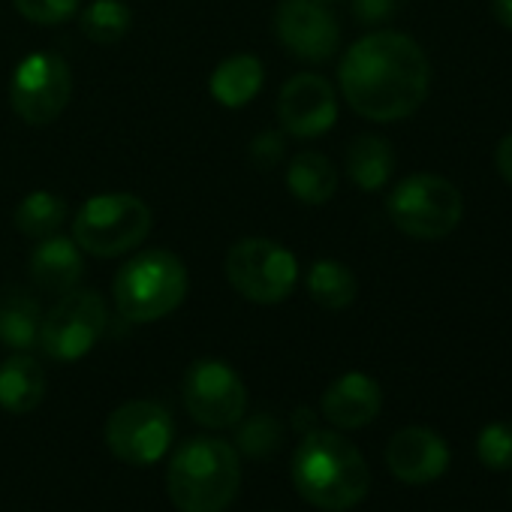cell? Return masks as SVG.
<instances>
[{"label":"cell","mask_w":512,"mask_h":512,"mask_svg":"<svg viewBox=\"0 0 512 512\" xmlns=\"http://www.w3.org/2000/svg\"><path fill=\"white\" fill-rule=\"evenodd\" d=\"M320 4H338V0H320Z\"/></svg>","instance_id":"cell-32"},{"label":"cell","mask_w":512,"mask_h":512,"mask_svg":"<svg viewBox=\"0 0 512 512\" xmlns=\"http://www.w3.org/2000/svg\"><path fill=\"white\" fill-rule=\"evenodd\" d=\"M293 485L311 506L347 512L368 497L371 470L344 434L311 428L293 455Z\"/></svg>","instance_id":"cell-2"},{"label":"cell","mask_w":512,"mask_h":512,"mask_svg":"<svg viewBox=\"0 0 512 512\" xmlns=\"http://www.w3.org/2000/svg\"><path fill=\"white\" fill-rule=\"evenodd\" d=\"M46 398V371L43 365L25 353H13L0 362V407L7 413H31Z\"/></svg>","instance_id":"cell-18"},{"label":"cell","mask_w":512,"mask_h":512,"mask_svg":"<svg viewBox=\"0 0 512 512\" xmlns=\"http://www.w3.org/2000/svg\"><path fill=\"white\" fill-rule=\"evenodd\" d=\"M226 278L238 296L253 305H278L290 299L299 281L296 256L272 238H241L226 253Z\"/></svg>","instance_id":"cell-7"},{"label":"cell","mask_w":512,"mask_h":512,"mask_svg":"<svg viewBox=\"0 0 512 512\" xmlns=\"http://www.w3.org/2000/svg\"><path fill=\"white\" fill-rule=\"evenodd\" d=\"M476 455L488 470H512V422H488L476 437Z\"/></svg>","instance_id":"cell-26"},{"label":"cell","mask_w":512,"mask_h":512,"mask_svg":"<svg viewBox=\"0 0 512 512\" xmlns=\"http://www.w3.org/2000/svg\"><path fill=\"white\" fill-rule=\"evenodd\" d=\"M491 10H494V19L506 31H512V0H491Z\"/></svg>","instance_id":"cell-31"},{"label":"cell","mask_w":512,"mask_h":512,"mask_svg":"<svg viewBox=\"0 0 512 512\" xmlns=\"http://www.w3.org/2000/svg\"><path fill=\"white\" fill-rule=\"evenodd\" d=\"M287 187L305 205H326L338 190V169L320 151H299L287 169Z\"/></svg>","instance_id":"cell-21"},{"label":"cell","mask_w":512,"mask_h":512,"mask_svg":"<svg viewBox=\"0 0 512 512\" xmlns=\"http://www.w3.org/2000/svg\"><path fill=\"white\" fill-rule=\"evenodd\" d=\"M106 302L94 290H70L43 314L40 350L55 362H76L88 356L106 332Z\"/></svg>","instance_id":"cell-8"},{"label":"cell","mask_w":512,"mask_h":512,"mask_svg":"<svg viewBox=\"0 0 512 512\" xmlns=\"http://www.w3.org/2000/svg\"><path fill=\"white\" fill-rule=\"evenodd\" d=\"M284 136L275 133V130H266L260 133L253 142H250V160L260 166V169H272L281 157H284Z\"/></svg>","instance_id":"cell-28"},{"label":"cell","mask_w":512,"mask_h":512,"mask_svg":"<svg viewBox=\"0 0 512 512\" xmlns=\"http://www.w3.org/2000/svg\"><path fill=\"white\" fill-rule=\"evenodd\" d=\"M73 97V70L55 52H37L25 58L10 82V103L13 112L31 124L46 127L64 115Z\"/></svg>","instance_id":"cell-9"},{"label":"cell","mask_w":512,"mask_h":512,"mask_svg":"<svg viewBox=\"0 0 512 512\" xmlns=\"http://www.w3.org/2000/svg\"><path fill=\"white\" fill-rule=\"evenodd\" d=\"M266 82V67L256 55L238 52L226 61H220L208 79L211 97L226 106V109H244L256 94L263 91Z\"/></svg>","instance_id":"cell-17"},{"label":"cell","mask_w":512,"mask_h":512,"mask_svg":"<svg viewBox=\"0 0 512 512\" xmlns=\"http://www.w3.org/2000/svg\"><path fill=\"white\" fill-rule=\"evenodd\" d=\"M398 0H353V16L362 25H383L395 16Z\"/></svg>","instance_id":"cell-29"},{"label":"cell","mask_w":512,"mask_h":512,"mask_svg":"<svg viewBox=\"0 0 512 512\" xmlns=\"http://www.w3.org/2000/svg\"><path fill=\"white\" fill-rule=\"evenodd\" d=\"M341 94L368 121L410 118L428 97L431 64L416 40L398 31H374L356 40L338 70Z\"/></svg>","instance_id":"cell-1"},{"label":"cell","mask_w":512,"mask_h":512,"mask_svg":"<svg viewBox=\"0 0 512 512\" xmlns=\"http://www.w3.org/2000/svg\"><path fill=\"white\" fill-rule=\"evenodd\" d=\"M40 323L43 311L28 290L13 287L0 293V344L16 353L31 350L40 338Z\"/></svg>","instance_id":"cell-20"},{"label":"cell","mask_w":512,"mask_h":512,"mask_svg":"<svg viewBox=\"0 0 512 512\" xmlns=\"http://www.w3.org/2000/svg\"><path fill=\"white\" fill-rule=\"evenodd\" d=\"M386 464L395 479L407 485H428L446 473L449 446L437 431L425 425H407L392 434L386 446Z\"/></svg>","instance_id":"cell-14"},{"label":"cell","mask_w":512,"mask_h":512,"mask_svg":"<svg viewBox=\"0 0 512 512\" xmlns=\"http://www.w3.org/2000/svg\"><path fill=\"white\" fill-rule=\"evenodd\" d=\"M323 416L341 428V431H356L371 425L380 416L383 407V389L374 377L362 371L341 374L323 395Z\"/></svg>","instance_id":"cell-15"},{"label":"cell","mask_w":512,"mask_h":512,"mask_svg":"<svg viewBox=\"0 0 512 512\" xmlns=\"http://www.w3.org/2000/svg\"><path fill=\"white\" fill-rule=\"evenodd\" d=\"M13 4L19 16L34 25H64L79 13L82 0H13Z\"/></svg>","instance_id":"cell-27"},{"label":"cell","mask_w":512,"mask_h":512,"mask_svg":"<svg viewBox=\"0 0 512 512\" xmlns=\"http://www.w3.org/2000/svg\"><path fill=\"white\" fill-rule=\"evenodd\" d=\"M187 269L172 250H142L115 275V308L130 323H154L169 317L187 296Z\"/></svg>","instance_id":"cell-4"},{"label":"cell","mask_w":512,"mask_h":512,"mask_svg":"<svg viewBox=\"0 0 512 512\" xmlns=\"http://www.w3.org/2000/svg\"><path fill=\"white\" fill-rule=\"evenodd\" d=\"M172 416L157 401H127L106 422V443L115 458L127 464H154L172 443Z\"/></svg>","instance_id":"cell-11"},{"label":"cell","mask_w":512,"mask_h":512,"mask_svg":"<svg viewBox=\"0 0 512 512\" xmlns=\"http://www.w3.org/2000/svg\"><path fill=\"white\" fill-rule=\"evenodd\" d=\"M395 172L392 142L377 133H362L347 148V175L359 190H380Z\"/></svg>","instance_id":"cell-19"},{"label":"cell","mask_w":512,"mask_h":512,"mask_svg":"<svg viewBox=\"0 0 512 512\" xmlns=\"http://www.w3.org/2000/svg\"><path fill=\"white\" fill-rule=\"evenodd\" d=\"M238 488L241 455L217 437L187 440L166 470V491L178 512H226Z\"/></svg>","instance_id":"cell-3"},{"label":"cell","mask_w":512,"mask_h":512,"mask_svg":"<svg viewBox=\"0 0 512 512\" xmlns=\"http://www.w3.org/2000/svg\"><path fill=\"white\" fill-rule=\"evenodd\" d=\"M308 296L326 311H344L359 296V281L338 260H317L308 272Z\"/></svg>","instance_id":"cell-22"},{"label":"cell","mask_w":512,"mask_h":512,"mask_svg":"<svg viewBox=\"0 0 512 512\" xmlns=\"http://www.w3.org/2000/svg\"><path fill=\"white\" fill-rule=\"evenodd\" d=\"M275 34L281 46L308 64H326L341 46V25L320 0H281L275 7Z\"/></svg>","instance_id":"cell-12"},{"label":"cell","mask_w":512,"mask_h":512,"mask_svg":"<svg viewBox=\"0 0 512 512\" xmlns=\"http://www.w3.org/2000/svg\"><path fill=\"white\" fill-rule=\"evenodd\" d=\"M494 166H497L500 178L512 187V133L497 142V148H494Z\"/></svg>","instance_id":"cell-30"},{"label":"cell","mask_w":512,"mask_h":512,"mask_svg":"<svg viewBox=\"0 0 512 512\" xmlns=\"http://www.w3.org/2000/svg\"><path fill=\"white\" fill-rule=\"evenodd\" d=\"M389 220L410 238L437 241L455 232L464 214L461 190L434 172H416L401 178L386 199Z\"/></svg>","instance_id":"cell-5"},{"label":"cell","mask_w":512,"mask_h":512,"mask_svg":"<svg viewBox=\"0 0 512 512\" xmlns=\"http://www.w3.org/2000/svg\"><path fill=\"white\" fill-rule=\"evenodd\" d=\"M184 407L205 428H232L244 419V380L220 359H199L184 374Z\"/></svg>","instance_id":"cell-10"},{"label":"cell","mask_w":512,"mask_h":512,"mask_svg":"<svg viewBox=\"0 0 512 512\" xmlns=\"http://www.w3.org/2000/svg\"><path fill=\"white\" fill-rule=\"evenodd\" d=\"M278 118L287 133L299 139H317L338 121V94L329 79L317 73L293 76L278 97Z\"/></svg>","instance_id":"cell-13"},{"label":"cell","mask_w":512,"mask_h":512,"mask_svg":"<svg viewBox=\"0 0 512 512\" xmlns=\"http://www.w3.org/2000/svg\"><path fill=\"white\" fill-rule=\"evenodd\" d=\"M67 214H70V208H67V202L58 193H52V190H31L16 205L13 220H16V229L22 235L40 241L46 235H55L64 226Z\"/></svg>","instance_id":"cell-23"},{"label":"cell","mask_w":512,"mask_h":512,"mask_svg":"<svg viewBox=\"0 0 512 512\" xmlns=\"http://www.w3.org/2000/svg\"><path fill=\"white\" fill-rule=\"evenodd\" d=\"M151 232V208L133 193L91 196L73 220V241L82 253L112 260L139 247Z\"/></svg>","instance_id":"cell-6"},{"label":"cell","mask_w":512,"mask_h":512,"mask_svg":"<svg viewBox=\"0 0 512 512\" xmlns=\"http://www.w3.org/2000/svg\"><path fill=\"white\" fill-rule=\"evenodd\" d=\"M133 28V13L124 0H94L79 16V31L97 46L121 43Z\"/></svg>","instance_id":"cell-24"},{"label":"cell","mask_w":512,"mask_h":512,"mask_svg":"<svg viewBox=\"0 0 512 512\" xmlns=\"http://www.w3.org/2000/svg\"><path fill=\"white\" fill-rule=\"evenodd\" d=\"M235 446L238 455L247 458H269L284 446V425L278 416L269 413H256L250 419H244V425L235 431Z\"/></svg>","instance_id":"cell-25"},{"label":"cell","mask_w":512,"mask_h":512,"mask_svg":"<svg viewBox=\"0 0 512 512\" xmlns=\"http://www.w3.org/2000/svg\"><path fill=\"white\" fill-rule=\"evenodd\" d=\"M28 272H31V281H34L37 290L64 296V293L76 290L82 275H85L82 247L73 238H67V235H58V232L46 235L31 250Z\"/></svg>","instance_id":"cell-16"}]
</instances>
